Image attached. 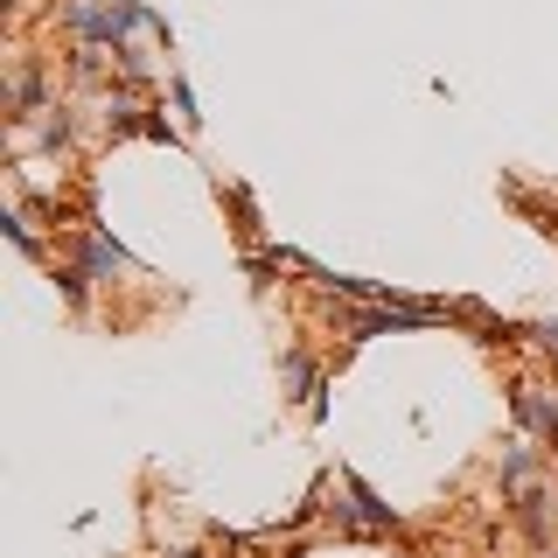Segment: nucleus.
I'll use <instances>...</instances> for the list:
<instances>
[{"mask_svg":"<svg viewBox=\"0 0 558 558\" xmlns=\"http://www.w3.org/2000/svg\"><path fill=\"white\" fill-rule=\"evenodd\" d=\"M336 523H342V531H371V537H384V531H398V510H391V502H377L371 488H363V475H342Z\"/></svg>","mask_w":558,"mask_h":558,"instance_id":"obj_1","label":"nucleus"},{"mask_svg":"<svg viewBox=\"0 0 558 558\" xmlns=\"http://www.w3.org/2000/svg\"><path fill=\"white\" fill-rule=\"evenodd\" d=\"M77 252H84V272H92V279H119V272H140L133 258H126V244H112V238L98 231V223H84V244H77Z\"/></svg>","mask_w":558,"mask_h":558,"instance_id":"obj_2","label":"nucleus"},{"mask_svg":"<svg viewBox=\"0 0 558 558\" xmlns=\"http://www.w3.org/2000/svg\"><path fill=\"white\" fill-rule=\"evenodd\" d=\"M8 105H14V119H35V112H49V105H43V63H22V70H14V84H8Z\"/></svg>","mask_w":558,"mask_h":558,"instance_id":"obj_3","label":"nucleus"},{"mask_svg":"<svg viewBox=\"0 0 558 558\" xmlns=\"http://www.w3.org/2000/svg\"><path fill=\"white\" fill-rule=\"evenodd\" d=\"M105 126L112 133H147V105H140L133 92H112L105 98Z\"/></svg>","mask_w":558,"mask_h":558,"instance_id":"obj_4","label":"nucleus"},{"mask_svg":"<svg viewBox=\"0 0 558 558\" xmlns=\"http://www.w3.org/2000/svg\"><path fill=\"white\" fill-rule=\"evenodd\" d=\"M279 377L293 384L287 398H307V405H314V398H322V391H314V363L301 356V349H287V356H279Z\"/></svg>","mask_w":558,"mask_h":558,"instance_id":"obj_5","label":"nucleus"},{"mask_svg":"<svg viewBox=\"0 0 558 558\" xmlns=\"http://www.w3.org/2000/svg\"><path fill=\"white\" fill-rule=\"evenodd\" d=\"M517 523L531 537H545V523H551V496H545V488H523V496H517Z\"/></svg>","mask_w":558,"mask_h":558,"instance_id":"obj_6","label":"nucleus"},{"mask_svg":"<svg viewBox=\"0 0 558 558\" xmlns=\"http://www.w3.org/2000/svg\"><path fill=\"white\" fill-rule=\"evenodd\" d=\"M537 475V447H510V453H502V488H523V482H531Z\"/></svg>","mask_w":558,"mask_h":558,"instance_id":"obj_7","label":"nucleus"},{"mask_svg":"<svg viewBox=\"0 0 558 558\" xmlns=\"http://www.w3.org/2000/svg\"><path fill=\"white\" fill-rule=\"evenodd\" d=\"M70 77H77V84H98V77H105L98 43H77V49H70Z\"/></svg>","mask_w":558,"mask_h":558,"instance_id":"obj_8","label":"nucleus"},{"mask_svg":"<svg viewBox=\"0 0 558 558\" xmlns=\"http://www.w3.org/2000/svg\"><path fill=\"white\" fill-rule=\"evenodd\" d=\"M57 287H63V301H70V307L92 301V272H84V266H57Z\"/></svg>","mask_w":558,"mask_h":558,"instance_id":"obj_9","label":"nucleus"},{"mask_svg":"<svg viewBox=\"0 0 558 558\" xmlns=\"http://www.w3.org/2000/svg\"><path fill=\"white\" fill-rule=\"evenodd\" d=\"M8 238H14V244H22V252H28V258H43V238H35V231H28V217H22V209H8Z\"/></svg>","mask_w":558,"mask_h":558,"instance_id":"obj_10","label":"nucleus"},{"mask_svg":"<svg viewBox=\"0 0 558 558\" xmlns=\"http://www.w3.org/2000/svg\"><path fill=\"white\" fill-rule=\"evenodd\" d=\"M70 140V112L63 105H49V119H43V147H63Z\"/></svg>","mask_w":558,"mask_h":558,"instance_id":"obj_11","label":"nucleus"},{"mask_svg":"<svg viewBox=\"0 0 558 558\" xmlns=\"http://www.w3.org/2000/svg\"><path fill=\"white\" fill-rule=\"evenodd\" d=\"M174 112H182L189 126H196V92H189V77H174Z\"/></svg>","mask_w":558,"mask_h":558,"instance_id":"obj_12","label":"nucleus"},{"mask_svg":"<svg viewBox=\"0 0 558 558\" xmlns=\"http://www.w3.org/2000/svg\"><path fill=\"white\" fill-rule=\"evenodd\" d=\"M531 342H537V349H551V356H558V322H537V328H531Z\"/></svg>","mask_w":558,"mask_h":558,"instance_id":"obj_13","label":"nucleus"},{"mask_svg":"<svg viewBox=\"0 0 558 558\" xmlns=\"http://www.w3.org/2000/svg\"><path fill=\"white\" fill-rule=\"evenodd\" d=\"M168 558H217V551H168Z\"/></svg>","mask_w":558,"mask_h":558,"instance_id":"obj_14","label":"nucleus"},{"mask_svg":"<svg viewBox=\"0 0 558 558\" xmlns=\"http://www.w3.org/2000/svg\"><path fill=\"white\" fill-rule=\"evenodd\" d=\"M545 558H558V551H545Z\"/></svg>","mask_w":558,"mask_h":558,"instance_id":"obj_15","label":"nucleus"}]
</instances>
